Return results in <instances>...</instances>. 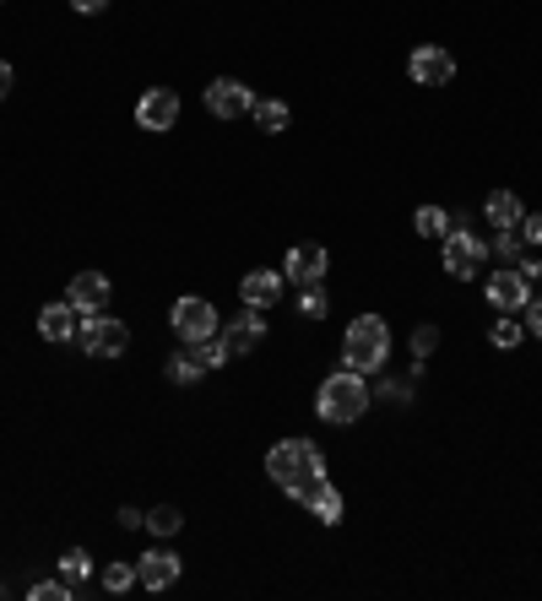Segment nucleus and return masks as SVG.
Listing matches in <instances>:
<instances>
[{"label":"nucleus","mask_w":542,"mask_h":601,"mask_svg":"<svg viewBox=\"0 0 542 601\" xmlns=\"http://www.w3.org/2000/svg\"><path fill=\"white\" fill-rule=\"evenodd\" d=\"M369 401H374V390L363 385L359 368H337V374H326L320 379V390H315V412H320V423H359L363 412H369Z\"/></svg>","instance_id":"f257e3e1"},{"label":"nucleus","mask_w":542,"mask_h":601,"mask_svg":"<svg viewBox=\"0 0 542 601\" xmlns=\"http://www.w3.org/2000/svg\"><path fill=\"white\" fill-rule=\"evenodd\" d=\"M267 477L282 494H298L304 483L326 477V455L315 450V439H282L267 450Z\"/></svg>","instance_id":"f03ea898"},{"label":"nucleus","mask_w":542,"mask_h":601,"mask_svg":"<svg viewBox=\"0 0 542 601\" xmlns=\"http://www.w3.org/2000/svg\"><path fill=\"white\" fill-rule=\"evenodd\" d=\"M391 358V331L380 315H359L342 337V368H359V374H374L380 363Z\"/></svg>","instance_id":"7ed1b4c3"},{"label":"nucleus","mask_w":542,"mask_h":601,"mask_svg":"<svg viewBox=\"0 0 542 601\" xmlns=\"http://www.w3.org/2000/svg\"><path fill=\"white\" fill-rule=\"evenodd\" d=\"M77 342H82V352H92V358H120V352L131 347V326L114 320V315H82Z\"/></svg>","instance_id":"20e7f679"},{"label":"nucleus","mask_w":542,"mask_h":601,"mask_svg":"<svg viewBox=\"0 0 542 601\" xmlns=\"http://www.w3.org/2000/svg\"><path fill=\"white\" fill-rule=\"evenodd\" d=\"M169 326H174V337L184 347L206 342V337H217V309L206 304V298H195V293H184L180 304L169 309Z\"/></svg>","instance_id":"39448f33"},{"label":"nucleus","mask_w":542,"mask_h":601,"mask_svg":"<svg viewBox=\"0 0 542 601\" xmlns=\"http://www.w3.org/2000/svg\"><path fill=\"white\" fill-rule=\"evenodd\" d=\"M445 276L455 282H472L477 271H483V260H488V239H477V234H466V228H455L445 234Z\"/></svg>","instance_id":"423d86ee"},{"label":"nucleus","mask_w":542,"mask_h":601,"mask_svg":"<svg viewBox=\"0 0 542 601\" xmlns=\"http://www.w3.org/2000/svg\"><path fill=\"white\" fill-rule=\"evenodd\" d=\"M483 293H488V304H494L499 315H521V309L532 304V282H527L516 265H505V271H488Z\"/></svg>","instance_id":"0eeeda50"},{"label":"nucleus","mask_w":542,"mask_h":601,"mask_svg":"<svg viewBox=\"0 0 542 601\" xmlns=\"http://www.w3.org/2000/svg\"><path fill=\"white\" fill-rule=\"evenodd\" d=\"M174 120H180V92L174 87H147L142 98H136V125L142 131H174Z\"/></svg>","instance_id":"6e6552de"},{"label":"nucleus","mask_w":542,"mask_h":601,"mask_svg":"<svg viewBox=\"0 0 542 601\" xmlns=\"http://www.w3.org/2000/svg\"><path fill=\"white\" fill-rule=\"evenodd\" d=\"M407 77H413L418 87H445L455 77V55L451 49H440V44H418L413 60H407Z\"/></svg>","instance_id":"1a4fd4ad"},{"label":"nucleus","mask_w":542,"mask_h":601,"mask_svg":"<svg viewBox=\"0 0 542 601\" xmlns=\"http://www.w3.org/2000/svg\"><path fill=\"white\" fill-rule=\"evenodd\" d=\"M250 109H256V92L245 82L217 77V82L206 87V114H212V120H239V114H250Z\"/></svg>","instance_id":"9d476101"},{"label":"nucleus","mask_w":542,"mask_h":601,"mask_svg":"<svg viewBox=\"0 0 542 601\" xmlns=\"http://www.w3.org/2000/svg\"><path fill=\"white\" fill-rule=\"evenodd\" d=\"M180 575H184V558L180 553H169V547H153V553L136 558V580H142L147 591H169Z\"/></svg>","instance_id":"9b49d317"},{"label":"nucleus","mask_w":542,"mask_h":601,"mask_svg":"<svg viewBox=\"0 0 542 601\" xmlns=\"http://www.w3.org/2000/svg\"><path fill=\"white\" fill-rule=\"evenodd\" d=\"M326 265H331L326 245H293L287 260H282V276H287L293 287H315V282L326 276Z\"/></svg>","instance_id":"f8f14e48"},{"label":"nucleus","mask_w":542,"mask_h":601,"mask_svg":"<svg viewBox=\"0 0 542 601\" xmlns=\"http://www.w3.org/2000/svg\"><path fill=\"white\" fill-rule=\"evenodd\" d=\"M287 499H298L309 515L320 520V525H337L342 510H348V504H342V494L331 488V477H315V483H304V488H298V494H287Z\"/></svg>","instance_id":"ddd939ff"},{"label":"nucleus","mask_w":542,"mask_h":601,"mask_svg":"<svg viewBox=\"0 0 542 601\" xmlns=\"http://www.w3.org/2000/svg\"><path fill=\"white\" fill-rule=\"evenodd\" d=\"M109 298H114V287H109V276H103V271H82V276L66 287V304H71L77 315H103V309H109Z\"/></svg>","instance_id":"4468645a"},{"label":"nucleus","mask_w":542,"mask_h":601,"mask_svg":"<svg viewBox=\"0 0 542 601\" xmlns=\"http://www.w3.org/2000/svg\"><path fill=\"white\" fill-rule=\"evenodd\" d=\"M217 337L228 342V352H250V347L267 342V309H250L245 304V315H234L228 326H217Z\"/></svg>","instance_id":"2eb2a0df"},{"label":"nucleus","mask_w":542,"mask_h":601,"mask_svg":"<svg viewBox=\"0 0 542 601\" xmlns=\"http://www.w3.org/2000/svg\"><path fill=\"white\" fill-rule=\"evenodd\" d=\"M38 337L55 347L71 342V337H77V309H71L66 298H60V304H44V309H38Z\"/></svg>","instance_id":"dca6fc26"},{"label":"nucleus","mask_w":542,"mask_h":601,"mask_svg":"<svg viewBox=\"0 0 542 601\" xmlns=\"http://www.w3.org/2000/svg\"><path fill=\"white\" fill-rule=\"evenodd\" d=\"M282 282H287L282 271H250V276L239 282V298H245L250 309H267V304L282 298Z\"/></svg>","instance_id":"f3484780"},{"label":"nucleus","mask_w":542,"mask_h":601,"mask_svg":"<svg viewBox=\"0 0 542 601\" xmlns=\"http://www.w3.org/2000/svg\"><path fill=\"white\" fill-rule=\"evenodd\" d=\"M483 217H488V228L499 234V228H521V217H527V206L510 195V190H494L488 201H483Z\"/></svg>","instance_id":"a211bd4d"},{"label":"nucleus","mask_w":542,"mask_h":601,"mask_svg":"<svg viewBox=\"0 0 542 601\" xmlns=\"http://www.w3.org/2000/svg\"><path fill=\"white\" fill-rule=\"evenodd\" d=\"M418 234L424 239H445V234H455V228H466V217L461 212H445V206H418Z\"/></svg>","instance_id":"6ab92c4d"},{"label":"nucleus","mask_w":542,"mask_h":601,"mask_svg":"<svg viewBox=\"0 0 542 601\" xmlns=\"http://www.w3.org/2000/svg\"><path fill=\"white\" fill-rule=\"evenodd\" d=\"M163 374H169V385H180V390H190L206 368H201V358H195V347H184V352H174L169 363H163Z\"/></svg>","instance_id":"aec40b11"},{"label":"nucleus","mask_w":542,"mask_h":601,"mask_svg":"<svg viewBox=\"0 0 542 601\" xmlns=\"http://www.w3.org/2000/svg\"><path fill=\"white\" fill-rule=\"evenodd\" d=\"M250 114H256V125H261V131H271V136L293 125V109H287L282 98H256V109H250Z\"/></svg>","instance_id":"412c9836"},{"label":"nucleus","mask_w":542,"mask_h":601,"mask_svg":"<svg viewBox=\"0 0 542 601\" xmlns=\"http://www.w3.org/2000/svg\"><path fill=\"white\" fill-rule=\"evenodd\" d=\"M488 342L499 347V352H516V347L527 342V326H521L516 315H499V320L488 326Z\"/></svg>","instance_id":"4be33fe9"},{"label":"nucleus","mask_w":542,"mask_h":601,"mask_svg":"<svg viewBox=\"0 0 542 601\" xmlns=\"http://www.w3.org/2000/svg\"><path fill=\"white\" fill-rule=\"evenodd\" d=\"M55 569H60V580H66L71 591H82V580H88V575H92V558H88V553H82V547H71V553H66V558H60Z\"/></svg>","instance_id":"5701e85b"},{"label":"nucleus","mask_w":542,"mask_h":601,"mask_svg":"<svg viewBox=\"0 0 542 601\" xmlns=\"http://www.w3.org/2000/svg\"><path fill=\"white\" fill-rule=\"evenodd\" d=\"M131 586H136V564H125V558L120 564H103V591L109 597H125Z\"/></svg>","instance_id":"b1692460"},{"label":"nucleus","mask_w":542,"mask_h":601,"mask_svg":"<svg viewBox=\"0 0 542 601\" xmlns=\"http://www.w3.org/2000/svg\"><path fill=\"white\" fill-rule=\"evenodd\" d=\"M488 256H499V260H521V256H527L521 228H499V234H494V245H488Z\"/></svg>","instance_id":"393cba45"},{"label":"nucleus","mask_w":542,"mask_h":601,"mask_svg":"<svg viewBox=\"0 0 542 601\" xmlns=\"http://www.w3.org/2000/svg\"><path fill=\"white\" fill-rule=\"evenodd\" d=\"M180 525H184V515L174 510V504H158V510L147 515V531H153V536H174Z\"/></svg>","instance_id":"a878e982"},{"label":"nucleus","mask_w":542,"mask_h":601,"mask_svg":"<svg viewBox=\"0 0 542 601\" xmlns=\"http://www.w3.org/2000/svg\"><path fill=\"white\" fill-rule=\"evenodd\" d=\"M326 309H331V298H326V287H320V282L298 293V315H309V320H326Z\"/></svg>","instance_id":"bb28decb"},{"label":"nucleus","mask_w":542,"mask_h":601,"mask_svg":"<svg viewBox=\"0 0 542 601\" xmlns=\"http://www.w3.org/2000/svg\"><path fill=\"white\" fill-rule=\"evenodd\" d=\"M195 358H201V368H223L234 352H228V342H223V337H206V342H195Z\"/></svg>","instance_id":"cd10ccee"},{"label":"nucleus","mask_w":542,"mask_h":601,"mask_svg":"<svg viewBox=\"0 0 542 601\" xmlns=\"http://www.w3.org/2000/svg\"><path fill=\"white\" fill-rule=\"evenodd\" d=\"M27 597H33V601H71L77 591H71V586H66V580L55 575V580H38V586H33Z\"/></svg>","instance_id":"c85d7f7f"},{"label":"nucleus","mask_w":542,"mask_h":601,"mask_svg":"<svg viewBox=\"0 0 542 601\" xmlns=\"http://www.w3.org/2000/svg\"><path fill=\"white\" fill-rule=\"evenodd\" d=\"M434 347H440V331H434V326H418V331H413V358H418V363H424Z\"/></svg>","instance_id":"c756f323"},{"label":"nucleus","mask_w":542,"mask_h":601,"mask_svg":"<svg viewBox=\"0 0 542 601\" xmlns=\"http://www.w3.org/2000/svg\"><path fill=\"white\" fill-rule=\"evenodd\" d=\"M374 396H380V401H407V396H413V385H402V379H380V385H374Z\"/></svg>","instance_id":"7c9ffc66"},{"label":"nucleus","mask_w":542,"mask_h":601,"mask_svg":"<svg viewBox=\"0 0 542 601\" xmlns=\"http://www.w3.org/2000/svg\"><path fill=\"white\" fill-rule=\"evenodd\" d=\"M521 239H527V245H542V212H527V217H521Z\"/></svg>","instance_id":"2f4dec72"},{"label":"nucleus","mask_w":542,"mask_h":601,"mask_svg":"<svg viewBox=\"0 0 542 601\" xmlns=\"http://www.w3.org/2000/svg\"><path fill=\"white\" fill-rule=\"evenodd\" d=\"M521 326H527L532 337H542V298H532V304L521 309Z\"/></svg>","instance_id":"473e14b6"},{"label":"nucleus","mask_w":542,"mask_h":601,"mask_svg":"<svg viewBox=\"0 0 542 601\" xmlns=\"http://www.w3.org/2000/svg\"><path fill=\"white\" fill-rule=\"evenodd\" d=\"M120 525H125V531H142V525H147V515H142V510H131V504H125V510H120Z\"/></svg>","instance_id":"72a5a7b5"},{"label":"nucleus","mask_w":542,"mask_h":601,"mask_svg":"<svg viewBox=\"0 0 542 601\" xmlns=\"http://www.w3.org/2000/svg\"><path fill=\"white\" fill-rule=\"evenodd\" d=\"M516 271H521V276H527V282H538V287H542V260H521V265H516Z\"/></svg>","instance_id":"f704fd0d"},{"label":"nucleus","mask_w":542,"mask_h":601,"mask_svg":"<svg viewBox=\"0 0 542 601\" xmlns=\"http://www.w3.org/2000/svg\"><path fill=\"white\" fill-rule=\"evenodd\" d=\"M11 87H16V77H11V66L0 60V98H11Z\"/></svg>","instance_id":"c9c22d12"},{"label":"nucleus","mask_w":542,"mask_h":601,"mask_svg":"<svg viewBox=\"0 0 542 601\" xmlns=\"http://www.w3.org/2000/svg\"><path fill=\"white\" fill-rule=\"evenodd\" d=\"M71 5H77V11H82V16H92V11H103V5H109V0H71Z\"/></svg>","instance_id":"e433bc0d"}]
</instances>
